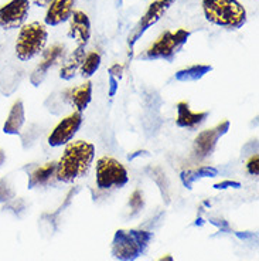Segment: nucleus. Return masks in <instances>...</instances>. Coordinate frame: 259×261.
Listing matches in <instances>:
<instances>
[{"label":"nucleus","mask_w":259,"mask_h":261,"mask_svg":"<svg viewBox=\"0 0 259 261\" xmlns=\"http://www.w3.org/2000/svg\"><path fill=\"white\" fill-rule=\"evenodd\" d=\"M95 159V146L87 141H74L67 144L63 156L55 166V179L63 183H74L84 177Z\"/></svg>","instance_id":"obj_1"},{"label":"nucleus","mask_w":259,"mask_h":261,"mask_svg":"<svg viewBox=\"0 0 259 261\" xmlns=\"http://www.w3.org/2000/svg\"><path fill=\"white\" fill-rule=\"evenodd\" d=\"M206 19L215 26L238 30L246 23V12L237 0H203Z\"/></svg>","instance_id":"obj_2"},{"label":"nucleus","mask_w":259,"mask_h":261,"mask_svg":"<svg viewBox=\"0 0 259 261\" xmlns=\"http://www.w3.org/2000/svg\"><path fill=\"white\" fill-rule=\"evenodd\" d=\"M152 233L143 230H118L112 242V255L121 261H133L146 251Z\"/></svg>","instance_id":"obj_3"},{"label":"nucleus","mask_w":259,"mask_h":261,"mask_svg":"<svg viewBox=\"0 0 259 261\" xmlns=\"http://www.w3.org/2000/svg\"><path fill=\"white\" fill-rule=\"evenodd\" d=\"M48 33L44 24L33 21L23 24L16 40V56L20 61H30L44 51Z\"/></svg>","instance_id":"obj_4"},{"label":"nucleus","mask_w":259,"mask_h":261,"mask_svg":"<svg viewBox=\"0 0 259 261\" xmlns=\"http://www.w3.org/2000/svg\"><path fill=\"white\" fill-rule=\"evenodd\" d=\"M190 32L187 30H177V32H164L156 40L155 43L146 50L143 59L145 60H166L173 61L176 54L187 43Z\"/></svg>","instance_id":"obj_5"},{"label":"nucleus","mask_w":259,"mask_h":261,"mask_svg":"<svg viewBox=\"0 0 259 261\" xmlns=\"http://www.w3.org/2000/svg\"><path fill=\"white\" fill-rule=\"evenodd\" d=\"M129 182V173L122 163L112 156H102L97 162V186L101 190L123 188Z\"/></svg>","instance_id":"obj_6"},{"label":"nucleus","mask_w":259,"mask_h":261,"mask_svg":"<svg viewBox=\"0 0 259 261\" xmlns=\"http://www.w3.org/2000/svg\"><path fill=\"white\" fill-rule=\"evenodd\" d=\"M229 129V121L225 119L218 125H215L211 129H206L200 132L194 139L193 152L197 159H206L211 156L217 148V144L221 137H224Z\"/></svg>","instance_id":"obj_7"},{"label":"nucleus","mask_w":259,"mask_h":261,"mask_svg":"<svg viewBox=\"0 0 259 261\" xmlns=\"http://www.w3.org/2000/svg\"><path fill=\"white\" fill-rule=\"evenodd\" d=\"M81 125H82V112H72L63 121H60L57 126L51 130V134L48 135L47 142L52 148L70 144L72 138L75 137V134L81 128Z\"/></svg>","instance_id":"obj_8"},{"label":"nucleus","mask_w":259,"mask_h":261,"mask_svg":"<svg viewBox=\"0 0 259 261\" xmlns=\"http://www.w3.org/2000/svg\"><path fill=\"white\" fill-rule=\"evenodd\" d=\"M30 10L28 0H10L0 7V27L3 30H13L24 24Z\"/></svg>","instance_id":"obj_9"},{"label":"nucleus","mask_w":259,"mask_h":261,"mask_svg":"<svg viewBox=\"0 0 259 261\" xmlns=\"http://www.w3.org/2000/svg\"><path fill=\"white\" fill-rule=\"evenodd\" d=\"M175 2L176 0H156V2H153L149 6V9L146 10V13L142 16V19L137 23V26L135 27L133 34L129 37L130 46H133L137 40H139V37H140L143 33L146 32L150 26L156 24L159 20L162 19L163 14L167 12L168 9H170V6H171Z\"/></svg>","instance_id":"obj_10"},{"label":"nucleus","mask_w":259,"mask_h":261,"mask_svg":"<svg viewBox=\"0 0 259 261\" xmlns=\"http://www.w3.org/2000/svg\"><path fill=\"white\" fill-rule=\"evenodd\" d=\"M43 54V60H41V63H40L36 68H34V71L32 72V75H30V83H32L34 87H39L44 79L47 77V74L50 71V68H51L52 65H55V63L61 60V57L64 56V46H61V44H54L50 48H47L46 51L41 53Z\"/></svg>","instance_id":"obj_11"},{"label":"nucleus","mask_w":259,"mask_h":261,"mask_svg":"<svg viewBox=\"0 0 259 261\" xmlns=\"http://www.w3.org/2000/svg\"><path fill=\"white\" fill-rule=\"evenodd\" d=\"M68 36L78 43V46L85 47L91 39V21L90 17L81 12L75 10L70 17V32Z\"/></svg>","instance_id":"obj_12"},{"label":"nucleus","mask_w":259,"mask_h":261,"mask_svg":"<svg viewBox=\"0 0 259 261\" xmlns=\"http://www.w3.org/2000/svg\"><path fill=\"white\" fill-rule=\"evenodd\" d=\"M74 6L75 0H52L48 5V10L44 17L47 26H59L70 20L74 13Z\"/></svg>","instance_id":"obj_13"},{"label":"nucleus","mask_w":259,"mask_h":261,"mask_svg":"<svg viewBox=\"0 0 259 261\" xmlns=\"http://www.w3.org/2000/svg\"><path fill=\"white\" fill-rule=\"evenodd\" d=\"M210 115V112H193L190 110V105L187 102H179L177 104V118L176 124L179 128H186V129H195L201 124L206 122V119Z\"/></svg>","instance_id":"obj_14"},{"label":"nucleus","mask_w":259,"mask_h":261,"mask_svg":"<svg viewBox=\"0 0 259 261\" xmlns=\"http://www.w3.org/2000/svg\"><path fill=\"white\" fill-rule=\"evenodd\" d=\"M26 124V110L21 99H17L7 115L6 121L3 124V132L6 135H19L21 128Z\"/></svg>","instance_id":"obj_15"},{"label":"nucleus","mask_w":259,"mask_h":261,"mask_svg":"<svg viewBox=\"0 0 259 261\" xmlns=\"http://www.w3.org/2000/svg\"><path fill=\"white\" fill-rule=\"evenodd\" d=\"M67 101L75 108V111L84 112L92 101V83L87 81L85 84L67 91Z\"/></svg>","instance_id":"obj_16"},{"label":"nucleus","mask_w":259,"mask_h":261,"mask_svg":"<svg viewBox=\"0 0 259 261\" xmlns=\"http://www.w3.org/2000/svg\"><path fill=\"white\" fill-rule=\"evenodd\" d=\"M85 59V47L78 46L74 51L67 57L64 65L60 70V77L65 81H70L75 77L77 71L81 68V64Z\"/></svg>","instance_id":"obj_17"},{"label":"nucleus","mask_w":259,"mask_h":261,"mask_svg":"<svg viewBox=\"0 0 259 261\" xmlns=\"http://www.w3.org/2000/svg\"><path fill=\"white\" fill-rule=\"evenodd\" d=\"M55 166H57V162H50L34 170L30 175V177H28V183H27L28 189H34L37 186L47 185L48 180L51 179V176L55 175Z\"/></svg>","instance_id":"obj_18"},{"label":"nucleus","mask_w":259,"mask_h":261,"mask_svg":"<svg viewBox=\"0 0 259 261\" xmlns=\"http://www.w3.org/2000/svg\"><path fill=\"white\" fill-rule=\"evenodd\" d=\"M218 176V169L213 168V166H200V168H195V169H188L184 170L180 173L182 177L183 185L191 189V185L198 180L201 177H215Z\"/></svg>","instance_id":"obj_19"},{"label":"nucleus","mask_w":259,"mask_h":261,"mask_svg":"<svg viewBox=\"0 0 259 261\" xmlns=\"http://www.w3.org/2000/svg\"><path fill=\"white\" fill-rule=\"evenodd\" d=\"M213 70L211 65L207 64H195L188 67V68H184V70H180V71L176 72V80L180 81V83H190V81H198L201 80L206 74Z\"/></svg>","instance_id":"obj_20"},{"label":"nucleus","mask_w":259,"mask_h":261,"mask_svg":"<svg viewBox=\"0 0 259 261\" xmlns=\"http://www.w3.org/2000/svg\"><path fill=\"white\" fill-rule=\"evenodd\" d=\"M99 65H101V54L97 51L88 53L85 56L82 64H81V68H79L81 77L82 79H90V77H92L98 71Z\"/></svg>","instance_id":"obj_21"},{"label":"nucleus","mask_w":259,"mask_h":261,"mask_svg":"<svg viewBox=\"0 0 259 261\" xmlns=\"http://www.w3.org/2000/svg\"><path fill=\"white\" fill-rule=\"evenodd\" d=\"M14 197V192L6 179H0V203H6Z\"/></svg>","instance_id":"obj_22"},{"label":"nucleus","mask_w":259,"mask_h":261,"mask_svg":"<svg viewBox=\"0 0 259 261\" xmlns=\"http://www.w3.org/2000/svg\"><path fill=\"white\" fill-rule=\"evenodd\" d=\"M258 165L259 156L258 155H253V156L249 159V162L246 163V170H248V173L252 175V176H258Z\"/></svg>","instance_id":"obj_23"},{"label":"nucleus","mask_w":259,"mask_h":261,"mask_svg":"<svg viewBox=\"0 0 259 261\" xmlns=\"http://www.w3.org/2000/svg\"><path fill=\"white\" fill-rule=\"evenodd\" d=\"M118 88H119V80L109 75V97H115Z\"/></svg>","instance_id":"obj_24"},{"label":"nucleus","mask_w":259,"mask_h":261,"mask_svg":"<svg viewBox=\"0 0 259 261\" xmlns=\"http://www.w3.org/2000/svg\"><path fill=\"white\" fill-rule=\"evenodd\" d=\"M241 188V183L238 182H231V180H225V182H221V183H217V185H214V188L215 189H227V188Z\"/></svg>","instance_id":"obj_25"},{"label":"nucleus","mask_w":259,"mask_h":261,"mask_svg":"<svg viewBox=\"0 0 259 261\" xmlns=\"http://www.w3.org/2000/svg\"><path fill=\"white\" fill-rule=\"evenodd\" d=\"M122 71H123L122 65L115 64V65H112V67H110L109 75H112V77H115L117 80H119L121 77H122Z\"/></svg>","instance_id":"obj_26"},{"label":"nucleus","mask_w":259,"mask_h":261,"mask_svg":"<svg viewBox=\"0 0 259 261\" xmlns=\"http://www.w3.org/2000/svg\"><path fill=\"white\" fill-rule=\"evenodd\" d=\"M130 204L137 209L139 206H142V195H140V192H135L133 196H132V199H130Z\"/></svg>","instance_id":"obj_27"},{"label":"nucleus","mask_w":259,"mask_h":261,"mask_svg":"<svg viewBox=\"0 0 259 261\" xmlns=\"http://www.w3.org/2000/svg\"><path fill=\"white\" fill-rule=\"evenodd\" d=\"M33 2H34V5H36V6L44 7V6H48L52 0H33Z\"/></svg>","instance_id":"obj_28"},{"label":"nucleus","mask_w":259,"mask_h":261,"mask_svg":"<svg viewBox=\"0 0 259 261\" xmlns=\"http://www.w3.org/2000/svg\"><path fill=\"white\" fill-rule=\"evenodd\" d=\"M5 162H6V153H5V150L0 149V168L3 166Z\"/></svg>","instance_id":"obj_29"},{"label":"nucleus","mask_w":259,"mask_h":261,"mask_svg":"<svg viewBox=\"0 0 259 261\" xmlns=\"http://www.w3.org/2000/svg\"><path fill=\"white\" fill-rule=\"evenodd\" d=\"M119 3H122V0H119Z\"/></svg>","instance_id":"obj_30"}]
</instances>
